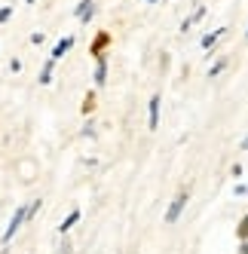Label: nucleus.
I'll return each instance as SVG.
<instances>
[{
    "label": "nucleus",
    "instance_id": "nucleus-1",
    "mask_svg": "<svg viewBox=\"0 0 248 254\" xmlns=\"http://www.w3.org/2000/svg\"><path fill=\"white\" fill-rule=\"evenodd\" d=\"M25 221H28V205H19V208H15V214L9 217V227L3 230V245L15 239V233L22 230V224H25Z\"/></svg>",
    "mask_w": 248,
    "mask_h": 254
},
{
    "label": "nucleus",
    "instance_id": "nucleus-2",
    "mask_svg": "<svg viewBox=\"0 0 248 254\" xmlns=\"http://www.w3.org/2000/svg\"><path fill=\"white\" fill-rule=\"evenodd\" d=\"M184 205H187V193H178L175 196V202L169 205V211H166V224H175L181 217V211H184Z\"/></svg>",
    "mask_w": 248,
    "mask_h": 254
},
{
    "label": "nucleus",
    "instance_id": "nucleus-3",
    "mask_svg": "<svg viewBox=\"0 0 248 254\" xmlns=\"http://www.w3.org/2000/svg\"><path fill=\"white\" fill-rule=\"evenodd\" d=\"M92 3H95V0H80V6H77V19L80 22H89L92 19Z\"/></svg>",
    "mask_w": 248,
    "mask_h": 254
},
{
    "label": "nucleus",
    "instance_id": "nucleus-4",
    "mask_svg": "<svg viewBox=\"0 0 248 254\" xmlns=\"http://www.w3.org/2000/svg\"><path fill=\"white\" fill-rule=\"evenodd\" d=\"M70 46H74V37H64V40H59V43H56V49H52V62H59V59L64 56V52H67Z\"/></svg>",
    "mask_w": 248,
    "mask_h": 254
},
{
    "label": "nucleus",
    "instance_id": "nucleus-5",
    "mask_svg": "<svg viewBox=\"0 0 248 254\" xmlns=\"http://www.w3.org/2000/svg\"><path fill=\"white\" fill-rule=\"evenodd\" d=\"M147 126H150V129H156V126H159V95L150 98V120H147Z\"/></svg>",
    "mask_w": 248,
    "mask_h": 254
},
{
    "label": "nucleus",
    "instance_id": "nucleus-6",
    "mask_svg": "<svg viewBox=\"0 0 248 254\" xmlns=\"http://www.w3.org/2000/svg\"><path fill=\"white\" fill-rule=\"evenodd\" d=\"M104 80H108V59H104V56H98V67H95V83L101 86Z\"/></svg>",
    "mask_w": 248,
    "mask_h": 254
},
{
    "label": "nucleus",
    "instance_id": "nucleus-7",
    "mask_svg": "<svg viewBox=\"0 0 248 254\" xmlns=\"http://www.w3.org/2000/svg\"><path fill=\"white\" fill-rule=\"evenodd\" d=\"M77 221H80V211H77V208H74V211H70V214H67V217H64V221H62V227H59V233H62V236H64V233H67V230H70V227H74V224H77Z\"/></svg>",
    "mask_w": 248,
    "mask_h": 254
},
{
    "label": "nucleus",
    "instance_id": "nucleus-8",
    "mask_svg": "<svg viewBox=\"0 0 248 254\" xmlns=\"http://www.w3.org/2000/svg\"><path fill=\"white\" fill-rule=\"evenodd\" d=\"M52 67H56V62H52V59H46V64H43V70H40V83H43V86L52 80Z\"/></svg>",
    "mask_w": 248,
    "mask_h": 254
},
{
    "label": "nucleus",
    "instance_id": "nucleus-9",
    "mask_svg": "<svg viewBox=\"0 0 248 254\" xmlns=\"http://www.w3.org/2000/svg\"><path fill=\"white\" fill-rule=\"evenodd\" d=\"M108 40H111V37H108V31H101V34H98V40H95V46H92L95 56H101V49L108 46Z\"/></svg>",
    "mask_w": 248,
    "mask_h": 254
},
{
    "label": "nucleus",
    "instance_id": "nucleus-10",
    "mask_svg": "<svg viewBox=\"0 0 248 254\" xmlns=\"http://www.w3.org/2000/svg\"><path fill=\"white\" fill-rule=\"evenodd\" d=\"M221 34H227V31H215V34H205V37H202V46H205V49H211V46L218 43V37H221Z\"/></svg>",
    "mask_w": 248,
    "mask_h": 254
},
{
    "label": "nucleus",
    "instance_id": "nucleus-11",
    "mask_svg": "<svg viewBox=\"0 0 248 254\" xmlns=\"http://www.w3.org/2000/svg\"><path fill=\"white\" fill-rule=\"evenodd\" d=\"M236 236H239V239H248V214H245L242 221H239V227H236Z\"/></svg>",
    "mask_w": 248,
    "mask_h": 254
},
{
    "label": "nucleus",
    "instance_id": "nucleus-12",
    "mask_svg": "<svg viewBox=\"0 0 248 254\" xmlns=\"http://www.w3.org/2000/svg\"><path fill=\"white\" fill-rule=\"evenodd\" d=\"M224 67H227V59H218L215 64H211V70H208V77H218V74H221Z\"/></svg>",
    "mask_w": 248,
    "mask_h": 254
},
{
    "label": "nucleus",
    "instance_id": "nucleus-13",
    "mask_svg": "<svg viewBox=\"0 0 248 254\" xmlns=\"http://www.w3.org/2000/svg\"><path fill=\"white\" fill-rule=\"evenodd\" d=\"M9 19H12V6H3V9H0V25L9 22Z\"/></svg>",
    "mask_w": 248,
    "mask_h": 254
},
{
    "label": "nucleus",
    "instance_id": "nucleus-14",
    "mask_svg": "<svg viewBox=\"0 0 248 254\" xmlns=\"http://www.w3.org/2000/svg\"><path fill=\"white\" fill-rule=\"evenodd\" d=\"M22 175H25V178H31V175H34V166H28V162H25V166H22Z\"/></svg>",
    "mask_w": 248,
    "mask_h": 254
},
{
    "label": "nucleus",
    "instance_id": "nucleus-15",
    "mask_svg": "<svg viewBox=\"0 0 248 254\" xmlns=\"http://www.w3.org/2000/svg\"><path fill=\"white\" fill-rule=\"evenodd\" d=\"M239 254H248V239H242V248H239Z\"/></svg>",
    "mask_w": 248,
    "mask_h": 254
},
{
    "label": "nucleus",
    "instance_id": "nucleus-16",
    "mask_svg": "<svg viewBox=\"0 0 248 254\" xmlns=\"http://www.w3.org/2000/svg\"><path fill=\"white\" fill-rule=\"evenodd\" d=\"M242 150H248V135H245V138H242Z\"/></svg>",
    "mask_w": 248,
    "mask_h": 254
},
{
    "label": "nucleus",
    "instance_id": "nucleus-17",
    "mask_svg": "<svg viewBox=\"0 0 248 254\" xmlns=\"http://www.w3.org/2000/svg\"><path fill=\"white\" fill-rule=\"evenodd\" d=\"M28 3H34V0H28Z\"/></svg>",
    "mask_w": 248,
    "mask_h": 254
},
{
    "label": "nucleus",
    "instance_id": "nucleus-18",
    "mask_svg": "<svg viewBox=\"0 0 248 254\" xmlns=\"http://www.w3.org/2000/svg\"><path fill=\"white\" fill-rule=\"evenodd\" d=\"M150 3H153V0H150Z\"/></svg>",
    "mask_w": 248,
    "mask_h": 254
},
{
    "label": "nucleus",
    "instance_id": "nucleus-19",
    "mask_svg": "<svg viewBox=\"0 0 248 254\" xmlns=\"http://www.w3.org/2000/svg\"><path fill=\"white\" fill-rule=\"evenodd\" d=\"M245 37H248V34H245Z\"/></svg>",
    "mask_w": 248,
    "mask_h": 254
}]
</instances>
